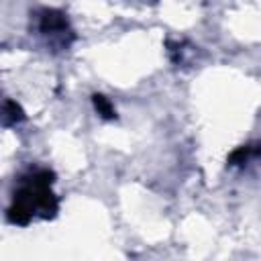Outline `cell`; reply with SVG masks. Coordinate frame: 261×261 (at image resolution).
Segmentation results:
<instances>
[{"mask_svg":"<svg viewBox=\"0 0 261 261\" xmlns=\"http://www.w3.org/2000/svg\"><path fill=\"white\" fill-rule=\"evenodd\" d=\"M94 106H96L98 114H102L104 118H114V116H116V112H114L112 104H110L104 96H100V94H94Z\"/></svg>","mask_w":261,"mask_h":261,"instance_id":"2","label":"cell"},{"mask_svg":"<svg viewBox=\"0 0 261 261\" xmlns=\"http://www.w3.org/2000/svg\"><path fill=\"white\" fill-rule=\"evenodd\" d=\"M65 24H67V20L63 18V14H59V12H45V16L41 18V31L43 33H51V31H61V29H65Z\"/></svg>","mask_w":261,"mask_h":261,"instance_id":"1","label":"cell"}]
</instances>
